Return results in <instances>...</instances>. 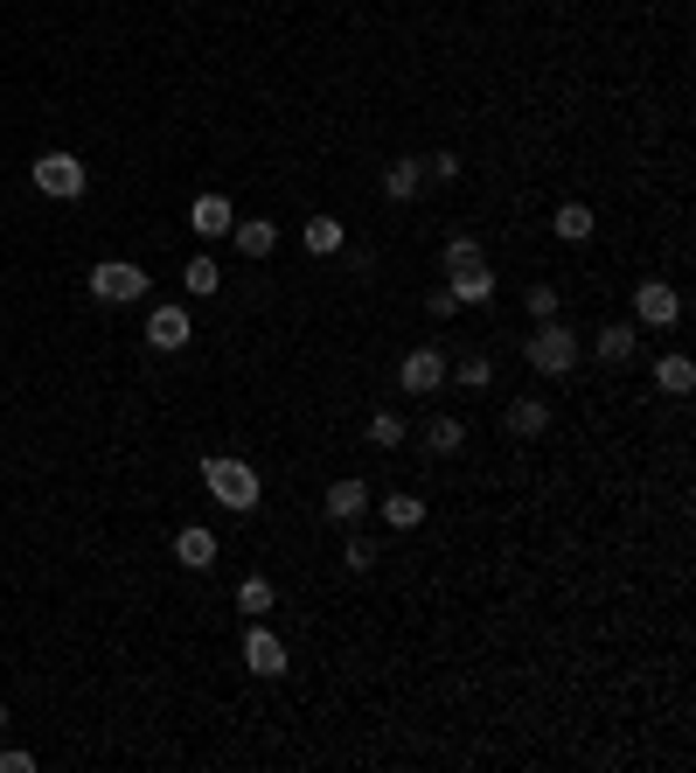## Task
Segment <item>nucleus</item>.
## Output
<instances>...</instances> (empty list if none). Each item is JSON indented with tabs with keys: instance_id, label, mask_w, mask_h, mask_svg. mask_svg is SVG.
<instances>
[{
	"instance_id": "f257e3e1",
	"label": "nucleus",
	"mask_w": 696,
	"mask_h": 773,
	"mask_svg": "<svg viewBox=\"0 0 696 773\" xmlns=\"http://www.w3.org/2000/svg\"><path fill=\"white\" fill-rule=\"evenodd\" d=\"M202 488H210V502H223L230 515H251L258 502H265V481H258V468H251V460H238V453L202 460Z\"/></svg>"
},
{
	"instance_id": "f03ea898",
	"label": "nucleus",
	"mask_w": 696,
	"mask_h": 773,
	"mask_svg": "<svg viewBox=\"0 0 696 773\" xmlns=\"http://www.w3.org/2000/svg\"><path fill=\"white\" fill-rule=\"evenodd\" d=\"M578 355H585V349H578V334L564 328V321H536V334L523 342V363H529L536 377H572Z\"/></svg>"
},
{
	"instance_id": "7ed1b4c3",
	"label": "nucleus",
	"mask_w": 696,
	"mask_h": 773,
	"mask_svg": "<svg viewBox=\"0 0 696 773\" xmlns=\"http://www.w3.org/2000/svg\"><path fill=\"white\" fill-rule=\"evenodd\" d=\"M91 300H105V307L147 300V265H133V258H98L91 265Z\"/></svg>"
},
{
	"instance_id": "20e7f679",
	"label": "nucleus",
	"mask_w": 696,
	"mask_h": 773,
	"mask_svg": "<svg viewBox=\"0 0 696 773\" xmlns=\"http://www.w3.org/2000/svg\"><path fill=\"white\" fill-rule=\"evenodd\" d=\"M36 189L57 195V202H77L91 189V168L77 161V153H42V161H36Z\"/></svg>"
},
{
	"instance_id": "39448f33",
	"label": "nucleus",
	"mask_w": 696,
	"mask_h": 773,
	"mask_svg": "<svg viewBox=\"0 0 696 773\" xmlns=\"http://www.w3.org/2000/svg\"><path fill=\"white\" fill-rule=\"evenodd\" d=\"M683 321V293L668 279H640L634 287V328H676Z\"/></svg>"
},
{
	"instance_id": "423d86ee",
	"label": "nucleus",
	"mask_w": 696,
	"mask_h": 773,
	"mask_svg": "<svg viewBox=\"0 0 696 773\" xmlns=\"http://www.w3.org/2000/svg\"><path fill=\"white\" fill-rule=\"evenodd\" d=\"M376 509V495H370V481H355V474H342V481H327V495H321V515L327 523H363V515Z\"/></svg>"
},
{
	"instance_id": "0eeeda50",
	"label": "nucleus",
	"mask_w": 696,
	"mask_h": 773,
	"mask_svg": "<svg viewBox=\"0 0 696 773\" xmlns=\"http://www.w3.org/2000/svg\"><path fill=\"white\" fill-rule=\"evenodd\" d=\"M397 383H404L411 398H432V391H440V383H446V349H440V342L411 349L404 363H397Z\"/></svg>"
},
{
	"instance_id": "6e6552de",
	"label": "nucleus",
	"mask_w": 696,
	"mask_h": 773,
	"mask_svg": "<svg viewBox=\"0 0 696 773\" xmlns=\"http://www.w3.org/2000/svg\"><path fill=\"white\" fill-rule=\"evenodd\" d=\"M244 669H251V676H265V683H272V676H286V641H279L265 621H251V628H244Z\"/></svg>"
},
{
	"instance_id": "1a4fd4ad",
	"label": "nucleus",
	"mask_w": 696,
	"mask_h": 773,
	"mask_svg": "<svg viewBox=\"0 0 696 773\" xmlns=\"http://www.w3.org/2000/svg\"><path fill=\"white\" fill-rule=\"evenodd\" d=\"M230 223H238V210H230V195H195L189 202V230H195V238L202 244H216V238H230Z\"/></svg>"
},
{
	"instance_id": "9d476101",
	"label": "nucleus",
	"mask_w": 696,
	"mask_h": 773,
	"mask_svg": "<svg viewBox=\"0 0 696 773\" xmlns=\"http://www.w3.org/2000/svg\"><path fill=\"white\" fill-rule=\"evenodd\" d=\"M440 272H446V279H474V272H487V244L460 230V238H446V251H440Z\"/></svg>"
},
{
	"instance_id": "9b49d317",
	"label": "nucleus",
	"mask_w": 696,
	"mask_h": 773,
	"mask_svg": "<svg viewBox=\"0 0 696 773\" xmlns=\"http://www.w3.org/2000/svg\"><path fill=\"white\" fill-rule=\"evenodd\" d=\"M216 558H223V544H216V536L202 530V523H189L182 536H174V564H182V572H210Z\"/></svg>"
},
{
	"instance_id": "f8f14e48",
	"label": "nucleus",
	"mask_w": 696,
	"mask_h": 773,
	"mask_svg": "<svg viewBox=\"0 0 696 773\" xmlns=\"http://www.w3.org/2000/svg\"><path fill=\"white\" fill-rule=\"evenodd\" d=\"M189 314H182V307H153V321H147V342L153 349H161V355H174V349H189Z\"/></svg>"
},
{
	"instance_id": "ddd939ff",
	"label": "nucleus",
	"mask_w": 696,
	"mask_h": 773,
	"mask_svg": "<svg viewBox=\"0 0 696 773\" xmlns=\"http://www.w3.org/2000/svg\"><path fill=\"white\" fill-rule=\"evenodd\" d=\"M230 238H238L244 258H272L279 251V223L272 217H251V223H230Z\"/></svg>"
},
{
	"instance_id": "4468645a",
	"label": "nucleus",
	"mask_w": 696,
	"mask_h": 773,
	"mask_svg": "<svg viewBox=\"0 0 696 773\" xmlns=\"http://www.w3.org/2000/svg\"><path fill=\"white\" fill-rule=\"evenodd\" d=\"M300 244L314 251V258H327V251L349 244V230H342V217H306V223H300Z\"/></svg>"
},
{
	"instance_id": "2eb2a0df",
	"label": "nucleus",
	"mask_w": 696,
	"mask_h": 773,
	"mask_svg": "<svg viewBox=\"0 0 696 773\" xmlns=\"http://www.w3.org/2000/svg\"><path fill=\"white\" fill-rule=\"evenodd\" d=\"M418 189H425V161H411V153H404V161L383 168V195H391V202H411Z\"/></svg>"
},
{
	"instance_id": "dca6fc26",
	"label": "nucleus",
	"mask_w": 696,
	"mask_h": 773,
	"mask_svg": "<svg viewBox=\"0 0 696 773\" xmlns=\"http://www.w3.org/2000/svg\"><path fill=\"white\" fill-rule=\"evenodd\" d=\"M508 432H515V440L551 432V404H544V398H515V404H508Z\"/></svg>"
},
{
	"instance_id": "f3484780",
	"label": "nucleus",
	"mask_w": 696,
	"mask_h": 773,
	"mask_svg": "<svg viewBox=\"0 0 696 773\" xmlns=\"http://www.w3.org/2000/svg\"><path fill=\"white\" fill-rule=\"evenodd\" d=\"M446 377L460 383V391H495V363H487L481 349H467L460 363H446Z\"/></svg>"
},
{
	"instance_id": "a211bd4d",
	"label": "nucleus",
	"mask_w": 696,
	"mask_h": 773,
	"mask_svg": "<svg viewBox=\"0 0 696 773\" xmlns=\"http://www.w3.org/2000/svg\"><path fill=\"white\" fill-rule=\"evenodd\" d=\"M551 230H557V238H564V244H585V238H592V230H599V217H592V210H585V202H557V217H551Z\"/></svg>"
},
{
	"instance_id": "6ab92c4d",
	"label": "nucleus",
	"mask_w": 696,
	"mask_h": 773,
	"mask_svg": "<svg viewBox=\"0 0 696 773\" xmlns=\"http://www.w3.org/2000/svg\"><path fill=\"white\" fill-rule=\"evenodd\" d=\"M634 349H640V328L634 321L599 328V363H634Z\"/></svg>"
},
{
	"instance_id": "aec40b11",
	"label": "nucleus",
	"mask_w": 696,
	"mask_h": 773,
	"mask_svg": "<svg viewBox=\"0 0 696 773\" xmlns=\"http://www.w3.org/2000/svg\"><path fill=\"white\" fill-rule=\"evenodd\" d=\"M655 383H662L668 398H689V391H696V363H689V355H662V363H655Z\"/></svg>"
},
{
	"instance_id": "412c9836",
	"label": "nucleus",
	"mask_w": 696,
	"mask_h": 773,
	"mask_svg": "<svg viewBox=\"0 0 696 773\" xmlns=\"http://www.w3.org/2000/svg\"><path fill=\"white\" fill-rule=\"evenodd\" d=\"M376 515H383L391 530H418V523H425V502H418V495H383Z\"/></svg>"
},
{
	"instance_id": "4be33fe9",
	"label": "nucleus",
	"mask_w": 696,
	"mask_h": 773,
	"mask_svg": "<svg viewBox=\"0 0 696 773\" xmlns=\"http://www.w3.org/2000/svg\"><path fill=\"white\" fill-rule=\"evenodd\" d=\"M182 287H189L195 300H210V293L223 287V272H216V258H210V251H202V258H189V265H182Z\"/></svg>"
},
{
	"instance_id": "5701e85b",
	"label": "nucleus",
	"mask_w": 696,
	"mask_h": 773,
	"mask_svg": "<svg viewBox=\"0 0 696 773\" xmlns=\"http://www.w3.org/2000/svg\"><path fill=\"white\" fill-rule=\"evenodd\" d=\"M425 446L446 460V453H460V446H467V425H460V419H446V411H440V419L425 425Z\"/></svg>"
},
{
	"instance_id": "b1692460",
	"label": "nucleus",
	"mask_w": 696,
	"mask_h": 773,
	"mask_svg": "<svg viewBox=\"0 0 696 773\" xmlns=\"http://www.w3.org/2000/svg\"><path fill=\"white\" fill-rule=\"evenodd\" d=\"M238 613H251V621H265V613H272V579H238Z\"/></svg>"
},
{
	"instance_id": "393cba45",
	"label": "nucleus",
	"mask_w": 696,
	"mask_h": 773,
	"mask_svg": "<svg viewBox=\"0 0 696 773\" xmlns=\"http://www.w3.org/2000/svg\"><path fill=\"white\" fill-rule=\"evenodd\" d=\"M446 287H453V300H460V307H487V300H495V265L474 272V279H446Z\"/></svg>"
},
{
	"instance_id": "a878e982",
	"label": "nucleus",
	"mask_w": 696,
	"mask_h": 773,
	"mask_svg": "<svg viewBox=\"0 0 696 773\" xmlns=\"http://www.w3.org/2000/svg\"><path fill=\"white\" fill-rule=\"evenodd\" d=\"M363 440H370V446H404V419H397V411H370Z\"/></svg>"
},
{
	"instance_id": "bb28decb",
	"label": "nucleus",
	"mask_w": 696,
	"mask_h": 773,
	"mask_svg": "<svg viewBox=\"0 0 696 773\" xmlns=\"http://www.w3.org/2000/svg\"><path fill=\"white\" fill-rule=\"evenodd\" d=\"M342 564H349V572H376V536H363V530H355V523H349V544H342Z\"/></svg>"
},
{
	"instance_id": "cd10ccee",
	"label": "nucleus",
	"mask_w": 696,
	"mask_h": 773,
	"mask_svg": "<svg viewBox=\"0 0 696 773\" xmlns=\"http://www.w3.org/2000/svg\"><path fill=\"white\" fill-rule=\"evenodd\" d=\"M523 307H529V321H557V287H551V279H536V287L523 293Z\"/></svg>"
},
{
	"instance_id": "c85d7f7f",
	"label": "nucleus",
	"mask_w": 696,
	"mask_h": 773,
	"mask_svg": "<svg viewBox=\"0 0 696 773\" xmlns=\"http://www.w3.org/2000/svg\"><path fill=\"white\" fill-rule=\"evenodd\" d=\"M425 307H432V321H453V314H460V300H453V287H432V293H425Z\"/></svg>"
},
{
	"instance_id": "c756f323",
	"label": "nucleus",
	"mask_w": 696,
	"mask_h": 773,
	"mask_svg": "<svg viewBox=\"0 0 696 773\" xmlns=\"http://www.w3.org/2000/svg\"><path fill=\"white\" fill-rule=\"evenodd\" d=\"M425 174H432V182H460V153H432Z\"/></svg>"
},
{
	"instance_id": "7c9ffc66",
	"label": "nucleus",
	"mask_w": 696,
	"mask_h": 773,
	"mask_svg": "<svg viewBox=\"0 0 696 773\" xmlns=\"http://www.w3.org/2000/svg\"><path fill=\"white\" fill-rule=\"evenodd\" d=\"M0 773H36V753H21V745H0Z\"/></svg>"
},
{
	"instance_id": "2f4dec72",
	"label": "nucleus",
	"mask_w": 696,
	"mask_h": 773,
	"mask_svg": "<svg viewBox=\"0 0 696 773\" xmlns=\"http://www.w3.org/2000/svg\"><path fill=\"white\" fill-rule=\"evenodd\" d=\"M0 732H8V704H0Z\"/></svg>"
}]
</instances>
